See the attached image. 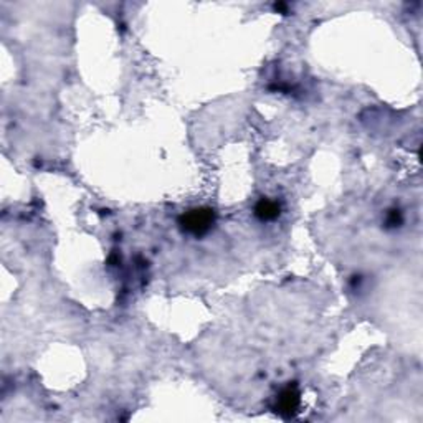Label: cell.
I'll return each mask as SVG.
<instances>
[{"instance_id": "1", "label": "cell", "mask_w": 423, "mask_h": 423, "mask_svg": "<svg viewBox=\"0 0 423 423\" xmlns=\"http://www.w3.org/2000/svg\"><path fill=\"white\" fill-rule=\"evenodd\" d=\"M179 225L184 233H189L192 237H204L214 228L215 212L209 207L190 209L180 215Z\"/></svg>"}, {"instance_id": "2", "label": "cell", "mask_w": 423, "mask_h": 423, "mask_svg": "<svg viewBox=\"0 0 423 423\" xmlns=\"http://www.w3.org/2000/svg\"><path fill=\"white\" fill-rule=\"evenodd\" d=\"M299 403H301V397H299L296 383H289V386L283 388L282 393L278 395L277 412L284 418L294 417L299 408Z\"/></svg>"}, {"instance_id": "3", "label": "cell", "mask_w": 423, "mask_h": 423, "mask_svg": "<svg viewBox=\"0 0 423 423\" xmlns=\"http://www.w3.org/2000/svg\"><path fill=\"white\" fill-rule=\"evenodd\" d=\"M282 214V209H279L278 202L270 200V199H262L255 207V215L263 222H272V220H277Z\"/></svg>"}]
</instances>
